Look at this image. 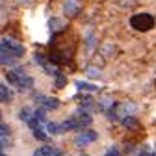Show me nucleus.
<instances>
[{
    "label": "nucleus",
    "mask_w": 156,
    "mask_h": 156,
    "mask_svg": "<svg viewBox=\"0 0 156 156\" xmlns=\"http://www.w3.org/2000/svg\"><path fill=\"white\" fill-rule=\"evenodd\" d=\"M123 125H125L126 128H134V125H138V121L132 119V117H125V119H123Z\"/></svg>",
    "instance_id": "obj_14"
},
{
    "label": "nucleus",
    "mask_w": 156,
    "mask_h": 156,
    "mask_svg": "<svg viewBox=\"0 0 156 156\" xmlns=\"http://www.w3.org/2000/svg\"><path fill=\"white\" fill-rule=\"evenodd\" d=\"M76 86H78V87H82V89H87V91H95V89H97L95 86H89V84H84V82H78Z\"/></svg>",
    "instance_id": "obj_17"
},
{
    "label": "nucleus",
    "mask_w": 156,
    "mask_h": 156,
    "mask_svg": "<svg viewBox=\"0 0 156 156\" xmlns=\"http://www.w3.org/2000/svg\"><path fill=\"white\" fill-rule=\"evenodd\" d=\"M32 115H34V112H32L30 108H23V110H21V113H19V119H21V121H26V123H28Z\"/></svg>",
    "instance_id": "obj_11"
},
{
    "label": "nucleus",
    "mask_w": 156,
    "mask_h": 156,
    "mask_svg": "<svg viewBox=\"0 0 156 156\" xmlns=\"http://www.w3.org/2000/svg\"><path fill=\"white\" fill-rule=\"evenodd\" d=\"M65 13L69 15V17H74L76 13H78V6L74 4V0H71V2H65Z\"/></svg>",
    "instance_id": "obj_9"
},
{
    "label": "nucleus",
    "mask_w": 156,
    "mask_h": 156,
    "mask_svg": "<svg viewBox=\"0 0 156 156\" xmlns=\"http://www.w3.org/2000/svg\"><path fill=\"white\" fill-rule=\"evenodd\" d=\"M47 130H48V134H62L63 132L62 123H48L47 125Z\"/></svg>",
    "instance_id": "obj_10"
},
{
    "label": "nucleus",
    "mask_w": 156,
    "mask_h": 156,
    "mask_svg": "<svg viewBox=\"0 0 156 156\" xmlns=\"http://www.w3.org/2000/svg\"><path fill=\"white\" fill-rule=\"evenodd\" d=\"M43 154H52V156H54V154H62V151L56 149V147H48V145L35 151V156H43Z\"/></svg>",
    "instance_id": "obj_7"
},
{
    "label": "nucleus",
    "mask_w": 156,
    "mask_h": 156,
    "mask_svg": "<svg viewBox=\"0 0 156 156\" xmlns=\"http://www.w3.org/2000/svg\"><path fill=\"white\" fill-rule=\"evenodd\" d=\"M11 97H13L11 89H8L6 84H0V102H8Z\"/></svg>",
    "instance_id": "obj_8"
},
{
    "label": "nucleus",
    "mask_w": 156,
    "mask_h": 156,
    "mask_svg": "<svg viewBox=\"0 0 156 156\" xmlns=\"http://www.w3.org/2000/svg\"><path fill=\"white\" fill-rule=\"evenodd\" d=\"M97 140V132L95 130H89V128H86V130H82L80 134L76 136V145H87V143H93Z\"/></svg>",
    "instance_id": "obj_2"
},
{
    "label": "nucleus",
    "mask_w": 156,
    "mask_h": 156,
    "mask_svg": "<svg viewBox=\"0 0 156 156\" xmlns=\"http://www.w3.org/2000/svg\"><path fill=\"white\" fill-rule=\"evenodd\" d=\"M35 102L39 106H45L47 110H54V108L60 106V101L54 99V97H47V95H37L35 97Z\"/></svg>",
    "instance_id": "obj_3"
},
{
    "label": "nucleus",
    "mask_w": 156,
    "mask_h": 156,
    "mask_svg": "<svg viewBox=\"0 0 156 156\" xmlns=\"http://www.w3.org/2000/svg\"><path fill=\"white\" fill-rule=\"evenodd\" d=\"M32 130H34V136H35L37 140H47V134L41 130V126H35V128H32Z\"/></svg>",
    "instance_id": "obj_13"
},
{
    "label": "nucleus",
    "mask_w": 156,
    "mask_h": 156,
    "mask_svg": "<svg viewBox=\"0 0 156 156\" xmlns=\"http://www.w3.org/2000/svg\"><path fill=\"white\" fill-rule=\"evenodd\" d=\"M9 145V141H8V138H6V136H0V154H2L4 152V149Z\"/></svg>",
    "instance_id": "obj_15"
},
{
    "label": "nucleus",
    "mask_w": 156,
    "mask_h": 156,
    "mask_svg": "<svg viewBox=\"0 0 156 156\" xmlns=\"http://www.w3.org/2000/svg\"><path fill=\"white\" fill-rule=\"evenodd\" d=\"M32 86H34V78H30L26 73L21 76V80H19V84H17V87H19V89H23V91H24V89H30Z\"/></svg>",
    "instance_id": "obj_6"
},
{
    "label": "nucleus",
    "mask_w": 156,
    "mask_h": 156,
    "mask_svg": "<svg viewBox=\"0 0 156 156\" xmlns=\"http://www.w3.org/2000/svg\"><path fill=\"white\" fill-rule=\"evenodd\" d=\"M0 117H2V113H0Z\"/></svg>",
    "instance_id": "obj_20"
},
{
    "label": "nucleus",
    "mask_w": 156,
    "mask_h": 156,
    "mask_svg": "<svg viewBox=\"0 0 156 156\" xmlns=\"http://www.w3.org/2000/svg\"><path fill=\"white\" fill-rule=\"evenodd\" d=\"M130 26L138 32H149L154 28V17L149 13H136L130 19Z\"/></svg>",
    "instance_id": "obj_1"
},
{
    "label": "nucleus",
    "mask_w": 156,
    "mask_h": 156,
    "mask_svg": "<svg viewBox=\"0 0 156 156\" xmlns=\"http://www.w3.org/2000/svg\"><path fill=\"white\" fill-rule=\"evenodd\" d=\"M4 45L9 50V54H13L15 58H21L24 54V47L19 45V43H15V41H11V39H4Z\"/></svg>",
    "instance_id": "obj_4"
},
{
    "label": "nucleus",
    "mask_w": 156,
    "mask_h": 156,
    "mask_svg": "<svg viewBox=\"0 0 156 156\" xmlns=\"http://www.w3.org/2000/svg\"><path fill=\"white\" fill-rule=\"evenodd\" d=\"M113 110L121 115H132L136 112V104L134 102H119V104H113Z\"/></svg>",
    "instance_id": "obj_5"
},
{
    "label": "nucleus",
    "mask_w": 156,
    "mask_h": 156,
    "mask_svg": "<svg viewBox=\"0 0 156 156\" xmlns=\"http://www.w3.org/2000/svg\"><path fill=\"white\" fill-rule=\"evenodd\" d=\"M9 126L8 125H0V136H9Z\"/></svg>",
    "instance_id": "obj_18"
},
{
    "label": "nucleus",
    "mask_w": 156,
    "mask_h": 156,
    "mask_svg": "<svg viewBox=\"0 0 156 156\" xmlns=\"http://www.w3.org/2000/svg\"><path fill=\"white\" fill-rule=\"evenodd\" d=\"M62 21H60V19H52V21H50V26L52 28H62V24H60Z\"/></svg>",
    "instance_id": "obj_19"
},
{
    "label": "nucleus",
    "mask_w": 156,
    "mask_h": 156,
    "mask_svg": "<svg viewBox=\"0 0 156 156\" xmlns=\"http://www.w3.org/2000/svg\"><path fill=\"white\" fill-rule=\"evenodd\" d=\"M34 58H35V62H37V63H41V65H45V63H47V58H45L41 52H35V56H34Z\"/></svg>",
    "instance_id": "obj_16"
},
{
    "label": "nucleus",
    "mask_w": 156,
    "mask_h": 156,
    "mask_svg": "<svg viewBox=\"0 0 156 156\" xmlns=\"http://www.w3.org/2000/svg\"><path fill=\"white\" fill-rule=\"evenodd\" d=\"M54 76H56V86H58V87H63V86H65V82H67V78H65L60 71H58Z\"/></svg>",
    "instance_id": "obj_12"
}]
</instances>
